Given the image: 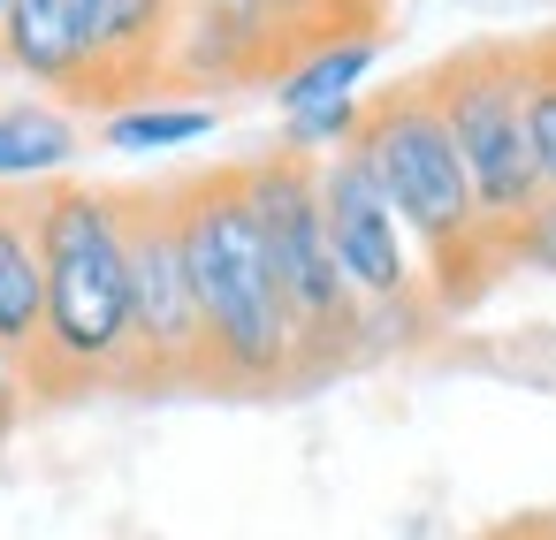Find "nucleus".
I'll return each instance as SVG.
<instances>
[{"instance_id":"obj_1","label":"nucleus","mask_w":556,"mask_h":540,"mask_svg":"<svg viewBox=\"0 0 556 540\" xmlns=\"http://www.w3.org/2000/svg\"><path fill=\"white\" fill-rule=\"evenodd\" d=\"M39 236V350L24 365V403H70L130 381V252L123 191L47 183L31 191Z\"/></svg>"},{"instance_id":"obj_19","label":"nucleus","mask_w":556,"mask_h":540,"mask_svg":"<svg viewBox=\"0 0 556 540\" xmlns=\"http://www.w3.org/2000/svg\"><path fill=\"white\" fill-rule=\"evenodd\" d=\"M0 16H9V0H0Z\"/></svg>"},{"instance_id":"obj_20","label":"nucleus","mask_w":556,"mask_h":540,"mask_svg":"<svg viewBox=\"0 0 556 540\" xmlns=\"http://www.w3.org/2000/svg\"><path fill=\"white\" fill-rule=\"evenodd\" d=\"M480 540H495V532H480Z\"/></svg>"},{"instance_id":"obj_2","label":"nucleus","mask_w":556,"mask_h":540,"mask_svg":"<svg viewBox=\"0 0 556 540\" xmlns=\"http://www.w3.org/2000/svg\"><path fill=\"white\" fill-rule=\"evenodd\" d=\"M358 160L374 168L389 214L404 221L412 252H419V274H427V297L434 312H472L510 267H503V236L488 229L465 168H457V145L434 115V100L412 85H381L374 100H358Z\"/></svg>"},{"instance_id":"obj_5","label":"nucleus","mask_w":556,"mask_h":540,"mask_svg":"<svg viewBox=\"0 0 556 540\" xmlns=\"http://www.w3.org/2000/svg\"><path fill=\"white\" fill-rule=\"evenodd\" d=\"M419 92L434 100L488 229L510 236L548 198L541 176H533V145H526V62H518V39H472V47L442 54L419 77Z\"/></svg>"},{"instance_id":"obj_15","label":"nucleus","mask_w":556,"mask_h":540,"mask_svg":"<svg viewBox=\"0 0 556 540\" xmlns=\"http://www.w3.org/2000/svg\"><path fill=\"white\" fill-rule=\"evenodd\" d=\"M358 138V100H336V107H305V115H282V145L305 153V160H328L336 145Z\"/></svg>"},{"instance_id":"obj_3","label":"nucleus","mask_w":556,"mask_h":540,"mask_svg":"<svg viewBox=\"0 0 556 540\" xmlns=\"http://www.w3.org/2000/svg\"><path fill=\"white\" fill-rule=\"evenodd\" d=\"M168 191H176V229H184L199 320H206L214 396H282V388H298L290 320H282V290H275V267H267V244H260L244 160H214L199 176H176Z\"/></svg>"},{"instance_id":"obj_12","label":"nucleus","mask_w":556,"mask_h":540,"mask_svg":"<svg viewBox=\"0 0 556 540\" xmlns=\"http://www.w3.org/2000/svg\"><path fill=\"white\" fill-rule=\"evenodd\" d=\"M381 47H389V31H374V39H343V47H320V54H305L282 85H275V107L282 115H305V107H336V100H358V77L381 62Z\"/></svg>"},{"instance_id":"obj_11","label":"nucleus","mask_w":556,"mask_h":540,"mask_svg":"<svg viewBox=\"0 0 556 540\" xmlns=\"http://www.w3.org/2000/svg\"><path fill=\"white\" fill-rule=\"evenodd\" d=\"M85 153L77 123L62 107H0V183H24V176H54Z\"/></svg>"},{"instance_id":"obj_6","label":"nucleus","mask_w":556,"mask_h":540,"mask_svg":"<svg viewBox=\"0 0 556 540\" xmlns=\"http://www.w3.org/2000/svg\"><path fill=\"white\" fill-rule=\"evenodd\" d=\"M123 252H130V381L123 388L130 396H184V388L214 396L206 320H199V290H191L168 183L123 191Z\"/></svg>"},{"instance_id":"obj_18","label":"nucleus","mask_w":556,"mask_h":540,"mask_svg":"<svg viewBox=\"0 0 556 540\" xmlns=\"http://www.w3.org/2000/svg\"><path fill=\"white\" fill-rule=\"evenodd\" d=\"M16 419H24V381H16L9 365H0V441L16 434Z\"/></svg>"},{"instance_id":"obj_9","label":"nucleus","mask_w":556,"mask_h":540,"mask_svg":"<svg viewBox=\"0 0 556 540\" xmlns=\"http://www.w3.org/2000/svg\"><path fill=\"white\" fill-rule=\"evenodd\" d=\"M0 62L24 85L77 107L85 69H92V0H9V16H0Z\"/></svg>"},{"instance_id":"obj_4","label":"nucleus","mask_w":556,"mask_h":540,"mask_svg":"<svg viewBox=\"0 0 556 540\" xmlns=\"http://www.w3.org/2000/svg\"><path fill=\"white\" fill-rule=\"evenodd\" d=\"M244 183H252V214H260V244H267V267H275V290H282V320H290V358H298V388L358 365L374 350L366 335V312L328 252V229H320V160L290 153V145H267L244 160Z\"/></svg>"},{"instance_id":"obj_8","label":"nucleus","mask_w":556,"mask_h":540,"mask_svg":"<svg viewBox=\"0 0 556 540\" xmlns=\"http://www.w3.org/2000/svg\"><path fill=\"white\" fill-rule=\"evenodd\" d=\"M191 9L199 0H92V69H85L77 107L123 115V107L161 100Z\"/></svg>"},{"instance_id":"obj_7","label":"nucleus","mask_w":556,"mask_h":540,"mask_svg":"<svg viewBox=\"0 0 556 540\" xmlns=\"http://www.w3.org/2000/svg\"><path fill=\"white\" fill-rule=\"evenodd\" d=\"M320 229H328V252H336V267H343V282H351V297H358V312H366L374 350H381L389 335L412 343L419 327L442 320L434 297H427L419 252H412L404 221L389 214V198H381L374 168L358 160V145H336V153L320 160Z\"/></svg>"},{"instance_id":"obj_16","label":"nucleus","mask_w":556,"mask_h":540,"mask_svg":"<svg viewBox=\"0 0 556 540\" xmlns=\"http://www.w3.org/2000/svg\"><path fill=\"white\" fill-rule=\"evenodd\" d=\"M503 259H510V267H541V274H556V198H541V206L503 236Z\"/></svg>"},{"instance_id":"obj_10","label":"nucleus","mask_w":556,"mask_h":540,"mask_svg":"<svg viewBox=\"0 0 556 540\" xmlns=\"http://www.w3.org/2000/svg\"><path fill=\"white\" fill-rule=\"evenodd\" d=\"M39 236H31V198L0 191V365L24 381L31 350H39Z\"/></svg>"},{"instance_id":"obj_17","label":"nucleus","mask_w":556,"mask_h":540,"mask_svg":"<svg viewBox=\"0 0 556 540\" xmlns=\"http://www.w3.org/2000/svg\"><path fill=\"white\" fill-rule=\"evenodd\" d=\"M495 540H556V510H526V517L495 525Z\"/></svg>"},{"instance_id":"obj_13","label":"nucleus","mask_w":556,"mask_h":540,"mask_svg":"<svg viewBox=\"0 0 556 540\" xmlns=\"http://www.w3.org/2000/svg\"><path fill=\"white\" fill-rule=\"evenodd\" d=\"M518 62H526V145H533V176L556 198V31L518 39Z\"/></svg>"},{"instance_id":"obj_14","label":"nucleus","mask_w":556,"mask_h":540,"mask_svg":"<svg viewBox=\"0 0 556 540\" xmlns=\"http://www.w3.org/2000/svg\"><path fill=\"white\" fill-rule=\"evenodd\" d=\"M214 130V107H199V100H184V107H161V100H146V107H123V115H108V145L115 153H153V145H191V138H206Z\"/></svg>"}]
</instances>
